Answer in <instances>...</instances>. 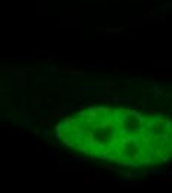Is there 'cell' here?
I'll return each instance as SVG.
<instances>
[{
	"label": "cell",
	"instance_id": "6da1fadb",
	"mask_svg": "<svg viewBox=\"0 0 172 193\" xmlns=\"http://www.w3.org/2000/svg\"><path fill=\"white\" fill-rule=\"evenodd\" d=\"M62 131L64 143L71 148L123 165L160 162L172 156V125L168 120L151 122L122 109L79 111L65 120Z\"/></svg>",
	"mask_w": 172,
	"mask_h": 193
}]
</instances>
